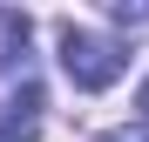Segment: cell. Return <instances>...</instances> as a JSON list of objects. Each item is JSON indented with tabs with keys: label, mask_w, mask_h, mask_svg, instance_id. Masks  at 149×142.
<instances>
[{
	"label": "cell",
	"mask_w": 149,
	"mask_h": 142,
	"mask_svg": "<svg viewBox=\"0 0 149 142\" xmlns=\"http://www.w3.org/2000/svg\"><path fill=\"white\" fill-rule=\"evenodd\" d=\"M54 41H61V75L74 88H109V81H122V68H129V47H122L115 34L81 27V20H61Z\"/></svg>",
	"instance_id": "6da1fadb"
},
{
	"label": "cell",
	"mask_w": 149,
	"mask_h": 142,
	"mask_svg": "<svg viewBox=\"0 0 149 142\" xmlns=\"http://www.w3.org/2000/svg\"><path fill=\"white\" fill-rule=\"evenodd\" d=\"M41 108H47L41 88L27 81V88L7 102V115H0V142H34V135H41Z\"/></svg>",
	"instance_id": "7a4b0ae2"
},
{
	"label": "cell",
	"mask_w": 149,
	"mask_h": 142,
	"mask_svg": "<svg viewBox=\"0 0 149 142\" xmlns=\"http://www.w3.org/2000/svg\"><path fill=\"white\" fill-rule=\"evenodd\" d=\"M27 54V14H0V68H14Z\"/></svg>",
	"instance_id": "3957f363"
},
{
	"label": "cell",
	"mask_w": 149,
	"mask_h": 142,
	"mask_svg": "<svg viewBox=\"0 0 149 142\" xmlns=\"http://www.w3.org/2000/svg\"><path fill=\"white\" fill-rule=\"evenodd\" d=\"M109 20H115V27H149V7H129V0H109Z\"/></svg>",
	"instance_id": "277c9868"
},
{
	"label": "cell",
	"mask_w": 149,
	"mask_h": 142,
	"mask_svg": "<svg viewBox=\"0 0 149 142\" xmlns=\"http://www.w3.org/2000/svg\"><path fill=\"white\" fill-rule=\"evenodd\" d=\"M102 142H149V129H109Z\"/></svg>",
	"instance_id": "5b68a950"
},
{
	"label": "cell",
	"mask_w": 149,
	"mask_h": 142,
	"mask_svg": "<svg viewBox=\"0 0 149 142\" xmlns=\"http://www.w3.org/2000/svg\"><path fill=\"white\" fill-rule=\"evenodd\" d=\"M136 115L149 122V75H142V88H136Z\"/></svg>",
	"instance_id": "8992f818"
}]
</instances>
